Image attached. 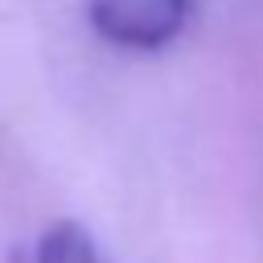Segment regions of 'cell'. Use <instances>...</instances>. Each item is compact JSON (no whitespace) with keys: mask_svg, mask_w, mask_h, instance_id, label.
Here are the masks:
<instances>
[{"mask_svg":"<svg viewBox=\"0 0 263 263\" xmlns=\"http://www.w3.org/2000/svg\"><path fill=\"white\" fill-rule=\"evenodd\" d=\"M86 21L119 49H160L181 37L189 0H86Z\"/></svg>","mask_w":263,"mask_h":263,"instance_id":"1","label":"cell"},{"mask_svg":"<svg viewBox=\"0 0 263 263\" xmlns=\"http://www.w3.org/2000/svg\"><path fill=\"white\" fill-rule=\"evenodd\" d=\"M33 263H107L82 222H53L33 247Z\"/></svg>","mask_w":263,"mask_h":263,"instance_id":"2","label":"cell"}]
</instances>
